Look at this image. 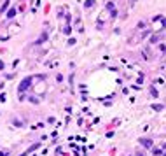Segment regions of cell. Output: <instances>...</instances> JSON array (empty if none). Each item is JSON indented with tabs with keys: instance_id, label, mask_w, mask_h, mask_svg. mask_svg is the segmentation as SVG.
<instances>
[{
	"instance_id": "1",
	"label": "cell",
	"mask_w": 166,
	"mask_h": 156,
	"mask_svg": "<svg viewBox=\"0 0 166 156\" xmlns=\"http://www.w3.org/2000/svg\"><path fill=\"white\" fill-rule=\"evenodd\" d=\"M30 84H32V79L30 77H26V79H23L21 81V84H19V93H23V91H26L28 88H30Z\"/></svg>"
},
{
	"instance_id": "2",
	"label": "cell",
	"mask_w": 166,
	"mask_h": 156,
	"mask_svg": "<svg viewBox=\"0 0 166 156\" xmlns=\"http://www.w3.org/2000/svg\"><path fill=\"white\" fill-rule=\"evenodd\" d=\"M140 142H142L143 147H152V140L150 139H140Z\"/></svg>"
},
{
	"instance_id": "3",
	"label": "cell",
	"mask_w": 166,
	"mask_h": 156,
	"mask_svg": "<svg viewBox=\"0 0 166 156\" xmlns=\"http://www.w3.org/2000/svg\"><path fill=\"white\" fill-rule=\"evenodd\" d=\"M108 9H110V12H112V16H115L117 14V11H115V7L112 5V4H108Z\"/></svg>"
},
{
	"instance_id": "4",
	"label": "cell",
	"mask_w": 166,
	"mask_h": 156,
	"mask_svg": "<svg viewBox=\"0 0 166 156\" xmlns=\"http://www.w3.org/2000/svg\"><path fill=\"white\" fill-rule=\"evenodd\" d=\"M152 153H154V154H157V156L163 154V151H161V149H157V147H152Z\"/></svg>"
},
{
	"instance_id": "5",
	"label": "cell",
	"mask_w": 166,
	"mask_h": 156,
	"mask_svg": "<svg viewBox=\"0 0 166 156\" xmlns=\"http://www.w3.org/2000/svg\"><path fill=\"white\" fill-rule=\"evenodd\" d=\"M152 109H154V110H163V105H156V103H154Z\"/></svg>"
},
{
	"instance_id": "6",
	"label": "cell",
	"mask_w": 166,
	"mask_h": 156,
	"mask_svg": "<svg viewBox=\"0 0 166 156\" xmlns=\"http://www.w3.org/2000/svg\"><path fill=\"white\" fill-rule=\"evenodd\" d=\"M14 14H16V11L11 9V11H9V18H14Z\"/></svg>"
},
{
	"instance_id": "7",
	"label": "cell",
	"mask_w": 166,
	"mask_h": 156,
	"mask_svg": "<svg viewBox=\"0 0 166 156\" xmlns=\"http://www.w3.org/2000/svg\"><path fill=\"white\" fill-rule=\"evenodd\" d=\"M0 156H9V151H0Z\"/></svg>"
},
{
	"instance_id": "8",
	"label": "cell",
	"mask_w": 166,
	"mask_h": 156,
	"mask_svg": "<svg viewBox=\"0 0 166 156\" xmlns=\"http://www.w3.org/2000/svg\"><path fill=\"white\" fill-rule=\"evenodd\" d=\"M0 67H4V63H2V62H0Z\"/></svg>"
},
{
	"instance_id": "9",
	"label": "cell",
	"mask_w": 166,
	"mask_h": 156,
	"mask_svg": "<svg viewBox=\"0 0 166 156\" xmlns=\"http://www.w3.org/2000/svg\"><path fill=\"white\" fill-rule=\"evenodd\" d=\"M133 2H137V0H133Z\"/></svg>"
}]
</instances>
